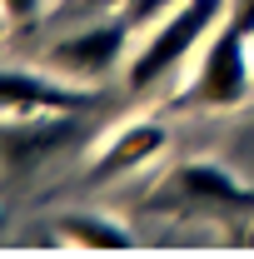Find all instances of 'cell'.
Wrapping results in <instances>:
<instances>
[{
  "instance_id": "obj_1",
  "label": "cell",
  "mask_w": 254,
  "mask_h": 259,
  "mask_svg": "<svg viewBox=\"0 0 254 259\" xmlns=\"http://www.w3.org/2000/svg\"><path fill=\"white\" fill-rule=\"evenodd\" d=\"M224 10H229V0H185V5H175L170 15H159L155 30H150V40L130 55L125 85H130V90H140V95L155 90V85H164V80L190 60L209 35L220 30V15H224Z\"/></svg>"
},
{
  "instance_id": "obj_2",
  "label": "cell",
  "mask_w": 254,
  "mask_h": 259,
  "mask_svg": "<svg viewBox=\"0 0 254 259\" xmlns=\"http://www.w3.org/2000/svg\"><path fill=\"white\" fill-rule=\"evenodd\" d=\"M254 85V60H249V35H239L229 20L204 40V55H199V70L190 80V105L199 110H234L244 105Z\"/></svg>"
},
{
  "instance_id": "obj_3",
  "label": "cell",
  "mask_w": 254,
  "mask_h": 259,
  "mask_svg": "<svg viewBox=\"0 0 254 259\" xmlns=\"http://www.w3.org/2000/svg\"><path fill=\"white\" fill-rule=\"evenodd\" d=\"M159 204H175V209H194V214H229V209H254V190H244L224 164L194 160L170 169Z\"/></svg>"
},
{
  "instance_id": "obj_4",
  "label": "cell",
  "mask_w": 254,
  "mask_h": 259,
  "mask_svg": "<svg viewBox=\"0 0 254 259\" xmlns=\"http://www.w3.org/2000/svg\"><path fill=\"white\" fill-rule=\"evenodd\" d=\"M130 30L135 25L120 15V20H100V25H85V30L65 35V40L50 45V70L65 75V80H105L115 65L125 60Z\"/></svg>"
},
{
  "instance_id": "obj_5",
  "label": "cell",
  "mask_w": 254,
  "mask_h": 259,
  "mask_svg": "<svg viewBox=\"0 0 254 259\" xmlns=\"http://www.w3.org/2000/svg\"><path fill=\"white\" fill-rule=\"evenodd\" d=\"M90 95L75 80L55 75H30V70H0V115L10 120H35V115H75Z\"/></svg>"
},
{
  "instance_id": "obj_6",
  "label": "cell",
  "mask_w": 254,
  "mask_h": 259,
  "mask_svg": "<svg viewBox=\"0 0 254 259\" xmlns=\"http://www.w3.org/2000/svg\"><path fill=\"white\" fill-rule=\"evenodd\" d=\"M159 150H164V130H159L155 120H135V125H125V130L110 135V145L95 155V169H105V175H125V169L150 164Z\"/></svg>"
},
{
  "instance_id": "obj_7",
  "label": "cell",
  "mask_w": 254,
  "mask_h": 259,
  "mask_svg": "<svg viewBox=\"0 0 254 259\" xmlns=\"http://www.w3.org/2000/svg\"><path fill=\"white\" fill-rule=\"evenodd\" d=\"M55 239L70 249H130L135 244V234L115 220H105V214H65Z\"/></svg>"
},
{
  "instance_id": "obj_8",
  "label": "cell",
  "mask_w": 254,
  "mask_h": 259,
  "mask_svg": "<svg viewBox=\"0 0 254 259\" xmlns=\"http://www.w3.org/2000/svg\"><path fill=\"white\" fill-rule=\"evenodd\" d=\"M175 5H185V0H120V15L140 30V25H155L159 15H170Z\"/></svg>"
},
{
  "instance_id": "obj_9",
  "label": "cell",
  "mask_w": 254,
  "mask_h": 259,
  "mask_svg": "<svg viewBox=\"0 0 254 259\" xmlns=\"http://www.w3.org/2000/svg\"><path fill=\"white\" fill-rule=\"evenodd\" d=\"M224 20H229V25H234L239 35H249V40H254V0H229Z\"/></svg>"
},
{
  "instance_id": "obj_10",
  "label": "cell",
  "mask_w": 254,
  "mask_h": 259,
  "mask_svg": "<svg viewBox=\"0 0 254 259\" xmlns=\"http://www.w3.org/2000/svg\"><path fill=\"white\" fill-rule=\"evenodd\" d=\"M0 10H5V20H35L40 0H0Z\"/></svg>"
},
{
  "instance_id": "obj_11",
  "label": "cell",
  "mask_w": 254,
  "mask_h": 259,
  "mask_svg": "<svg viewBox=\"0 0 254 259\" xmlns=\"http://www.w3.org/2000/svg\"><path fill=\"white\" fill-rule=\"evenodd\" d=\"M0 25H5V10H0Z\"/></svg>"
}]
</instances>
